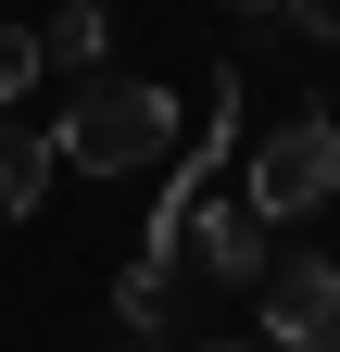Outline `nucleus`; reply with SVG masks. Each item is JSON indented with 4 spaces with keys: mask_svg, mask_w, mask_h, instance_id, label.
<instances>
[{
    "mask_svg": "<svg viewBox=\"0 0 340 352\" xmlns=\"http://www.w3.org/2000/svg\"><path fill=\"white\" fill-rule=\"evenodd\" d=\"M38 88V25H0V101H25Z\"/></svg>",
    "mask_w": 340,
    "mask_h": 352,
    "instance_id": "obj_7",
    "label": "nucleus"
},
{
    "mask_svg": "<svg viewBox=\"0 0 340 352\" xmlns=\"http://www.w3.org/2000/svg\"><path fill=\"white\" fill-rule=\"evenodd\" d=\"M189 252H202V277H265V227H252V201H189Z\"/></svg>",
    "mask_w": 340,
    "mask_h": 352,
    "instance_id": "obj_3",
    "label": "nucleus"
},
{
    "mask_svg": "<svg viewBox=\"0 0 340 352\" xmlns=\"http://www.w3.org/2000/svg\"><path fill=\"white\" fill-rule=\"evenodd\" d=\"M38 201H51V139L0 126V227H13V214H38Z\"/></svg>",
    "mask_w": 340,
    "mask_h": 352,
    "instance_id": "obj_6",
    "label": "nucleus"
},
{
    "mask_svg": "<svg viewBox=\"0 0 340 352\" xmlns=\"http://www.w3.org/2000/svg\"><path fill=\"white\" fill-rule=\"evenodd\" d=\"M277 25H290V38H315V51H340V0H277Z\"/></svg>",
    "mask_w": 340,
    "mask_h": 352,
    "instance_id": "obj_8",
    "label": "nucleus"
},
{
    "mask_svg": "<svg viewBox=\"0 0 340 352\" xmlns=\"http://www.w3.org/2000/svg\"><path fill=\"white\" fill-rule=\"evenodd\" d=\"M227 13H252V25H277V0H227Z\"/></svg>",
    "mask_w": 340,
    "mask_h": 352,
    "instance_id": "obj_10",
    "label": "nucleus"
},
{
    "mask_svg": "<svg viewBox=\"0 0 340 352\" xmlns=\"http://www.w3.org/2000/svg\"><path fill=\"white\" fill-rule=\"evenodd\" d=\"M290 352H340V289L315 302V327H303V340H290Z\"/></svg>",
    "mask_w": 340,
    "mask_h": 352,
    "instance_id": "obj_9",
    "label": "nucleus"
},
{
    "mask_svg": "<svg viewBox=\"0 0 340 352\" xmlns=\"http://www.w3.org/2000/svg\"><path fill=\"white\" fill-rule=\"evenodd\" d=\"M101 51H114V13L101 0H51V25H38V76H101Z\"/></svg>",
    "mask_w": 340,
    "mask_h": 352,
    "instance_id": "obj_4",
    "label": "nucleus"
},
{
    "mask_svg": "<svg viewBox=\"0 0 340 352\" xmlns=\"http://www.w3.org/2000/svg\"><path fill=\"white\" fill-rule=\"evenodd\" d=\"M177 151V101H164L151 76H76V101H63V126H51V164H76V176H139V164H164Z\"/></svg>",
    "mask_w": 340,
    "mask_h": 352,
    "instance_id": "obj_1",
    "label": "nucleus"
},
{
    "mask_svg": "<svg viewBox=\"0 0 340 352\" xmlns=\"http://www.w3.org/2000/svg\"><path fill=\"white\" fill-rule=\"evenodd\" d=\"M114 327L126 340H164V327H177V264H126V277H114Z\"/></svg>",
    "mask_w": 340,
    "mask_h": 352,
    "instance_id": "obj_5",
    "label": "nucleus"
},
{
    "mask_svg": "<svg viewBox=\"0 0 340 352\" xmlns=\"http://www.w3.org/2000/svg\"><path fill=\"white\" fill-rule=\"evenodd\" d=\"M114 352H139V340H114Z\"/></svg>",
    "mask_w": 340,
    "mask_h": 352,
    "instance_id": "obj_12",
    "label": "nucleus"
},
{
    "mask_svg": "<svg viewBox=\"0 0 340 352\" xmlns=\"http://www.w3.org/2000/svg\"><path fill=\"white\" fill-rule=\"evenodd\" d=\"M202 352H240V340H202Z\"/></svg>",
    "mask_w": 340,
    "mask_h": 352,
    "instance_id": "obj_11",
    "label": "nucleus"
},
{
    "mask_svg": "<svg viewBox=\"0 0 340 352\" xmlns=\"http://www.w3.org/2000/svg\"><path fill=\"white\" fill-rule=\"evenodd\" d=\"M252 227H303V214L340 201V113L328 101H290L265 139H252V176H240Z\"/></svg>",
    "mask_w": 340,
    "mask_h": 352,
    "instance_id": "obj_2",
    "label": "nucleus"
}]
</instances>
